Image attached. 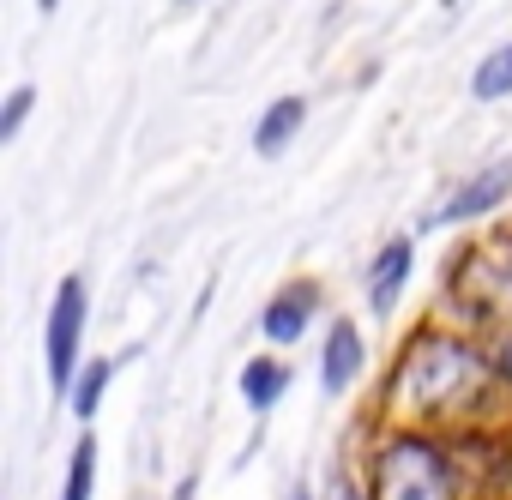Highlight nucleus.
<instances>
[{
    "label": "nucleus",
    "instance_id": "1",
    "mask_svg": "<svg viewBox=\"0 0 512 500\" xmlns=\"http://www.w3.org/2000/svg\"><path fill=\"white\" fill-rule=\"evenodd\" d=\"M506 398L500 386V368H494V350L458 326H416L392 362V380L380 392V410L404 428H440V434H458V428H476L482 410H494Z\"/></svg>",
    "mask_w": 512,
    "mask_h": 500
},
{
    "label": "nucleus",
    "instance_id": "10",
    "mask_svg": "<svg viewBox=\"0 0 512 500\" xmlns=\"http://www.w3.org/2000/svg\"><path fill=\"white\" fill-rule=\"evenodd\" d=\"M115 368H121V356H91V362L79 368V380H73V392H67V410H73L79 422H97V410H103V398H109Z\"/></svg>",
    "mask_w": 512,
    "mask_h": 500
},
{
    "label": "nucleus",
    "instance_id": "7",
    "mask_svg": "<svg viewBox=\"0 0 512 500\" xmlns=\"http://www.w3.org/2000/svg\"><path fill=\"white\" fill-rule=\"evenodd\" d=\"M512 193V163H494V169H482V175H470L434 217H428V229H446V223H476V217H488L500 199Z\"/></svg>",
    "mask_w": 512,
    "mask_h": 500
},
{
    "label": "nucleus",
    "instance_id": "12",
    "mask_svg": "<svg viewBox=\"0 0 512 500\" xmlns=\"http://www.w3.org/2000/svg\"><path fill=\"white\" fill-rule=\"evenodd\" d=\"M97 494V434L85 428L73 440V458H67V482H61V500H91Z\"/></svg>",
    "mask_w": 512,
    "mask_h": 500
},
{
    "label": "nucleus",
    "instance_id": "4",
    "mask_svg": "<svg viewBox=\"0 0 512 500\" xmlns=\"http://www.w3.org/2000/svg\"><path fill=\"white\" fill-rule=\"evenodd\" d=\"M320 302H326V290L314 284V278H290L272 302H266V314H260V332H266V344H296V338H308V326H314V314H320Z\"/></svg>",
    "mask_w": 512,
    "mask_h": 500
},
{
    "label": "nucleus",
    "instance_id": "3",
    "mask_svg": "<svg viewBox=\"0 0 512 500\" xmlns=\"http://www.w3.org/2000/svg\"><path fill=\"white\" fill-rule=\"evenodd\" d=\"M85 326H91V290L79 272L61 278L55 302H49V326H43V356H49V386L67 398L79 368H85Z\"/></svg>",
    "mask_w": 512,
    "mask_h": 500
},
{
    "label": "nucleus",
    "instance_id": "14",
    "mask_svg": "<svg viewBox=\"0 0 512 500\" xmlns=\"http://www.w3.org/2000/svg\"><path fill=\"white\" fill-rule=\"evenodd\" d=\"M494 368H500V386H506V398H512V332H500V344H494Z\"/></svg>",
    "mask_w": 512,
    "mask_h": 500
},
{
    "label": "nucleus",
    "instance_id": "6",
    "mask_svg": "<svg viewBox=\"0 0 512 500\" xmlns=\"http://www.w3.org/2000/svg\"><path fill=\"white\" fill-rule=\"evenodd\" d=\"M362 368H368V338H362L356 320L338 314V320L326 326V344H320V386H326V398L350 392V386L362 380Z\"/></svg>",
    "mask_w": 512,
    "mask_h": 500
},
{
    "label": "nucleus",
    "instance_id": "13",
    "mask_svg": "<svg viewBox=\"0 0 512 500\" xmlns=\"http://www.w3.org/2000/svg\"><path fill=\"white\" fill-rule=\"evenodd\" d=\"M31 109H37V85H13L7 103H0V145H13V139H19V127H25Z\"/></svg>",
    "mask_w": 512,
    "mask_h": 500
},
{
    "label": "nucleus",
    "instance_id": "17",
    "mask_svg": "<svg viewBox=\"0 0 512 500\" xmlns=\"http://www.w3.org/2000/svg\"><path fill=\"white\" fill-rule=\"evenodd\" d=\"M440 7H458V0H440Z\"/></svg>",
    "mask_w": 512,
    "mask_h": 500
},
{
    "label": "nucleus",
    "instance_id": "11",
    "mask_svg": "<svg viewBox=\"0 0 512 500\" xmlns=\"http://www.w3.org/2000/svg\"><path fill=\"white\" fill-rule=\"evenodd\" d=\"M470 97H476V103H500V97H512V37L476 61V73H470Z\"/></svg>",
    "mask_w": 512,
    "mask_h": 500
},
{
    "label": "nucleus",
    "instance_id": "9",
    "mask_svg": "<svg viewBox=\"0 0 512 500\" xmlns=\"http://www.w3.org/2000/svg\"><path fill=\"white\" fill-rule=\"evenodd\" d=\"M302 121H308V97H296V91L272 97V103H266V115L253 121V151H260V157H284V151L296 145Z\"/></svg>",
    "mask_w": 512,
    "mask_h": 500
},
{
    "label": "nucleus",
    "instance_id": "5",
    "mask_svg": "<svg viewBox=\"0 0 512 500\" xmlns=\"http://www.w3.org/2000/svg\"><path fill=\"white\" fill-rule=\"evenodd\" d=\"M410 272H416V241H410V235H386V241L374 247V260H368V308H374L380 320H392V308H398Z\"/></svg>",
    "mask_w": 512,
    "mask_h": 500
},
{
    "label": "nucleus",
    "instance_id": "8",
    "mask_svg": "<svg viewBox=\"0 0 512 500\" xmlns=\"http://www.w3.org/2000/svg\"><path fill=\"white\" fill-rule=\"evenodd\" d=\"M235 386H241V404L253 416H272L290 398V362L284 356H247L241 374H235Z\"/></svg>",
    "mask_w": 512,
    "mask_h": 500
},
{
    "label": "nucleus",
    "instance_id": "15",
    "mask_svg": "<svg viewBox=\"0 0 512 500\" xmlns=\"http://www.w3.org/2000/svg\"><path fill=\"white\" fill-rule=\"evenodd\" d=\"M290 500H314V488H308V482H296V488H290Z\"/></svg>",
    "mask_w": 512,
    "mask_h": 500
},
{
    "label": "nucleus",
    "instance_id": "2",
    "mask_svg": "<svg viewBox=\"0 0 512 500\" xmlns=\"http://www.w3.org/2000/svg\"><path fill=\"white\" fill-rule=\"evenodd\" d=\"M482 482L464 464V440L440 428L386 422L368 452V500H476Z\"/></svg>",
    "mask_w": 512,
    "mask_h": 500
},
{
    "label": "nucleus",
    "instance_id": "16",
    "mask_svg": "<svg viewBox=\"0 0 512 500\" xmlns=\"http://www.w3.org/2000/svg\"><path fill=\"white\" fill-rule=\"evenodd\" d=\"M55 7H61V0H37V13H55Z\"/></svg>",
    "mask_w": 512,
    "mask_h": 500
}]
</instances>
